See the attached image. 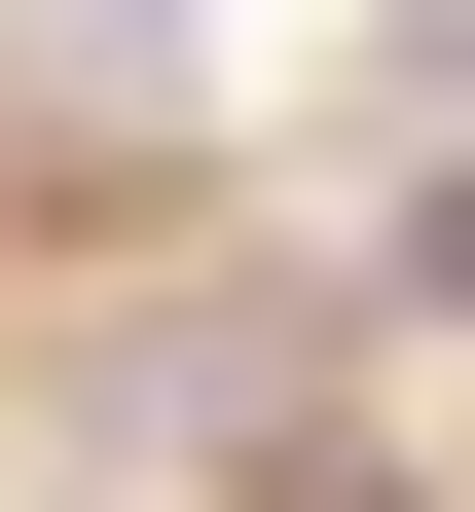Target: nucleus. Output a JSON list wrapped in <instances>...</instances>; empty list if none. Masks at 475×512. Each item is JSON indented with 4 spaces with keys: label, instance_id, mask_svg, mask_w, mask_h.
Listing matches in <instances>:
<instances>
[{
    "label": "nucleus",
    "instance_id": "1",
    "mask_svg": "<svg viewBox=\"0 0 475 512\" xmlns=\"http://www.w3.org/2000/svg\"><path fill=\"white\" fill-rule=\"evenodd\" d=\"M366 293H402V330H475V147L402 183V256H366Z\"/></svg>",
    "mask_w": 475,
    "mask_h": 512
}]
</instances>
